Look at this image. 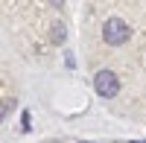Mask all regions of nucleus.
Returning <instances> with one entry per match:
<instances>
[{
  "label": "nucleus",
  "instance_id": "1",
  "mask_svg": "<svg viewBox=\"0 0 146 143\" xmlns=\"http://www.w3.org/2000/svg\"><path fill=\"white\" fill-rule=\"evenodd\" d=\"M131 38V29H129V23L123 18H108L102 23V41L105 44H111V47H120V44H126Z\"/></svg>",
  "mask_w": 146,
  "mask_h": 143
},
{
  "label": "nucleus",
  "instance_id": "2",
  "mask_svg": "<svg viewBox=\"0 0 146 143\" xmlns=\"http://www.w3.org/2000/svg\"><path fill=\"white\" fill-rule=\"evenodd\" d=\"M94 88H96V93H100V97L114 99L117 93H120V79H117L114 70H100V73L94 76Z\"/></svg>",
  "mask_w": 146,
  "mask_h": 143
},
{
  "label": "nucleus",
  "instance_id": "3",
  "mask_svg": "<svg viewBox=\"0 0 146 143\" xmlns=\"http://www.w3.org/2000/svg\"><path fill=\"white\" fill-rule=\"evenodd\" d=\"M64 38H67L64 23H62V21H56V23H53V32H50V41H53V44H64Z\"/></svg>",
  "mask_w": 146,
  "mask_h": 143
},
{
  "label": "nucleus",
  "instance_id": "4",
  "mask_svg": "<svg viewBox=\"0 0 146 143\" xmlns=\"http://www.w3.org/2000/svg\"><path fill=\"white\" fill-rule=\"evenodd\" d=\"M29 120H32L29 111H23V114H21V132H29V128H32V126H29Z\"/></svg>",
  "mask_w": 146,
  "mask_h": 143
},
{
  "label": "nucleus",
  "instance_id": "5",
  "mask_svg": "<svg viewBox=\"0 0 146 143\" xmlns=\"http://www.w3.org/2000/svg\"><path fill=\"white\" fill-rule=\"evenodd\" d=\"M12 102H15V99H3V102H0V123H3V117L9 114V108H12Z\"/></svg>",
  "mask_w": 146,
  "mask_h": 143
},
{
  "label": "nucleus",
  "instance_id": "6",
  "mask_svg": "<svg viewBox=\"0 0 146 143\" xmlns=\"http://www.w3.org/2000/svg\"><path fill=\"white\" fill-rule=\"evenodd\" d=\"M50 3H53L56 9H62V6H64V0H50Z\"/></svg>",
  "mask_w": 146,
  "mask_h": 143
},
{
  "label": "nucleus",
  "instance_id": "7",
  "mask_svg": "<svg viewBox=\"0 0 146 143\" xmlns=\"http://www.w3.org/2000/svg\"><path fill=\"white\" fill-rule=\"evenodd\" d=\"M131 143H146V140H131Z\"/></svg>",
  "mask_w": 146,
  "mask_h": 143
}]
</instances>
